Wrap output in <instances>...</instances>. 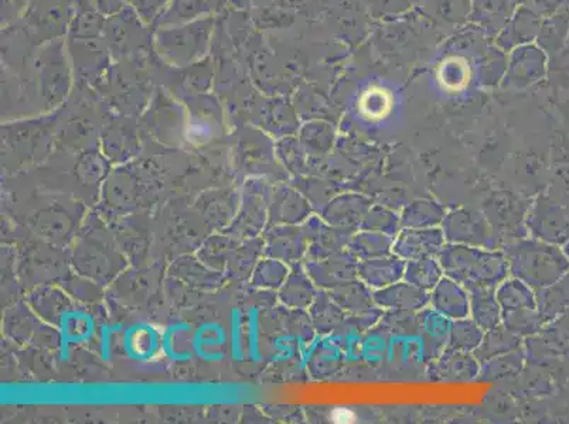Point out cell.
<instances>
[{"label": "cell", "instance_id": "obj_1", "mask_svg": "<svg viewBox=\"0 0 569 424\" xmlns=\"http://www.w3.org/2000/svg\"><path fill=\"white\" fill-rule=\"evenodd\" d=\"M211 20L190 22L157 34V48L171 64L183 66L200 58L209 44Z\"/></svg>", "mask_w": 569, "mask_h": 424}, {"label": "cell", "instance_id": "obj_2", "mask_svg": "<svg viewBox=\"0 0 569 424\" xmlns=\"http://www.w3.org/2000/svg\"><path fill=\"white\" fill-rule=\"evenodd\" d=\"M167 0H134L136 9L139 10L138 13H142L148 17L150 16V19L159 13V9L163 8Z\"/></svg>", "mask_w": 569, "mask_h": 424}, {"label": "cell", "instance_id": "obj_3", "mask_svg": "<svg viewBox=\"0 0 569 424\" xmlns=\"http://www.w3.org/2000/svg\"><path fill=\"white\" fill-rule=\"evenodd\" d=\"M330 421L340 423V424L354 423L356 421V413L349 407H336L330 413Z\"/></svg>", "mask_w": 569, "mask_h": 424}]
</instances>
